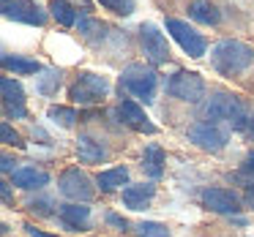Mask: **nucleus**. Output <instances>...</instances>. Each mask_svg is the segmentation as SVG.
<instances>
[{"mask_svg":"<svg viewBox=\"0 0 254 237\" xmlns=\"http://www.w3.org/2000/svg\"><path fill=\"white\" fill-rule=\"evenodd\" d=\"M0 8H3V17L14 22L33 25V28H41L47 22V14L39 8L36 0H0Z\"/></svg>","mask_w":254,"mask_h":237,"instance_id":"9","label":"nucleus"},{"mask_svg":"<svg viewBox=\"0 0 254 237\" xmlns=\"http://www.w3.org/2000/svg\"><path fill=\"white\" fill-rule=\"evenodd\" d=\"M88 218H90V207L85 202L82 204H79V202L61 204V221H63V226H66V229L85 232V229H88Z\"/></svg>","mask_w":254,"mask_h":237,"instance_id":"16","label":"nucleus"},{"mask_svg":"<svg viewBox=\"0 0 254 237\" xmlns=\"http://www.w3.org/2000/svg\"><path fill=\"white\" fill-rule=\"evenodd\" d=\"M186 137H189V142L197 144L199 150L219 153V150L227 147V139H230V134H227L221 126L210 123V120H197V123H191V126L186 128Z\"/></svg>","mask_w":254,"mask_h":237,"instance_id":"7","label":"nucleus"},{"mask_svg":"<svg viewBox=\"0 0 254 237\" xmlns=\"http://www.w3.org/2000/svg\"><path fill=\"white\" fill-rule=\"evenodd\" d=\"M137 237H170V229L159 221H142L137 224Z\"/></svg>","mask_w":254,"mask_h":237,"instance_id":"25","label":"nucleus"},{"mask_svg":"<svg viewBox=\"0 0 254 237\" xmlns=\"http://www.w3.org/2000/svg\"><path fill=\"white\" fill-rule=\"evenodd\" d=\"M210 63L221 77H235V74L246 71L254 63V49L243 41L235 39H224L210 49Z\"/></svg>","mask_w":254,"mask_h":237,"instance_id":"2","label":"nucleus"},{"mask_svg":"<svg viewBox=\"0 0 254 237\" xmlns=\"http://www.w3.org/2000/svg\"><path fill=\"white\" fill-rule=\"evenodd\" d=\"M0 139H3V144H14V147H25V142L19 139V134L14 131V128L8 126V123H3V126H0Z\"/></svg>","mask_w":254,"mask_h":237,"instance_id":"27","label":"nucleus"},{"mask_svg":"<svg viewBox=\"0 0 254 237\" xmlns=\"http://www.w3.org/2000/svg\"><path fill=\"white\" fill-rule=\"evenodd\" d=\"M189 17L199 25H219V11L210 6L208 0H194L191 6H189Z\"/></svg>","mask_w":254,"mask_h":237,"instance_id":"21","label":"nucleus"},{"mask_svg":"<svg viewBox=\"0 0 254 237\" xmlns=\"http://www.w3.org/2000/svg\"><path fill=\"white\" fill-rule=\"evenodd\" d=\"M107 224L115 226V229H128V221H126V218H121V215H115V213L107 215Z\"/></svg>","mask_w":254,"mask_h":237,"instance_id":"29","label":"nucleus"},{"mask_svg":"<svg viewBox=\"0 0 254 237\" xmlns=\"http://www.w3.org/2000/svg\"><path fill=\"white\" fill-rule=\"evenodd\" d=\"M61 193L74 202H88L93 196V186H90V177L79 169H66L61 175Z\"/></svg>","mask_w":254,"mask_h":237,"instance_id":"10","label":"nucleus"},{"mask_svg":"<svg viewBox=\"0 0 254 237\" xmlns=\"http://www.w3.org/2000/svg\"><path fill=\"white\" fill-rule=\"evenodd\" d=\"M107 93H110V79L90 71H82L77 82L68 88V98L74 104H101Z\"/></svg>","mask_w":254,"mask_h":237,"instance_id":"5","label":"nucleus"},{"mask_svg":"<svg viewBox=\"0 0 254 237\" xmlns=\"http://www.w3.org/2000/svg\"><path fill=\"white\" fill-rule=\"evenodd\" d=\"M50 11H52V17L58 19V25H63V28H71V25L77 22V11H74V6L68 0H52Z\"/></svg>","mask_w":254,"mask_h":237,"instance_id":"22","label":"nucleus"},{"mask_svg":"<svg viewBox=\"0 0 254 237\" xmlns=\"http://www.w3.org/2000/svg\"><path fill=\"white\" fill-rule=\"evenodd\" d=\"M28 235H30V237H58V235H47V232L36 229V226H28Z\"/></svg>","mask_w":254,"mask_h":237,"instance_id":"34","label":"nucleus"},{"mask_svg":"<svg viewBox=\"0 0 254 237\" xmlns=\"http://www.w3.org/2000/svg\"><path fill=\"white\" fill-rule=\"evenodd\" d=\"M77 155H79V161H82V164H101V161H104L110 153H107V147L101 142H96L93 137H79Z\"/></svg>","mask_w":254,"mask_h":237,"instance_id":"17","label":"nucleus"},{"mask_svg":"<svg viewBox=\"0 0 254 237\" xmlns=\"http://www.w3.org/2000/svg\"><path fill=\"white\" fill-rule=\"evenodd\" d=\"M0 193H3V202H6V204H11V186H8L6 180L0 183Z\"/></svg>","mask_w":254,"mask_h":237,"instance_id":"31","label":"nucleus"},{"mask_svg":"<svg viewBox=\"0 0 254 237\" xmlns=\"http://www.w3.org/2000/svg\"><path fill=\"white\" fill-rule=\"evenodd\" d=\"M164 28H167V33L178 41V47H181L189 57L199 60V57L208 52V41H205V36L199 33L197 28H191L189 22H183V19H167Z\"/></svg>","mask_w":254,"mask_h":237,"instance_id":"6","label":"nucleus"},{"mask_svg":"<svg viewBox=\"0 0 254 237\" xmlns=\"http://www.w3.org/2000/svg\"><path fill=\"white\" fill-rule=\"evenodd\" d=\"M142 169L148 177H153V180H159L161 172H164V150L159 147V144H148L142 153Z\"/></svg>","mask_w":254,"mask_h":237,"instance_id":"19","label":"nucleus"},{"mask_svg":"<svg viewBox=\"0 0 254 237\" xmlns=\"http://www.w3.org/2000/svg\"><path fill=\"white\" fill-rule=\"evenodd\" d=\"M115 115L121 117V123H126L128 128H134V131H139V134H156V126L148 120L145 109L137 104V101H131V98L121 101V106L115 109Z\"/></svg>","mask_w":254,"mask_h":237,"instance_id":"13","label":"nucleus"},{"mask_svg":"<svg viewBox=\"0 0 254 237\" xmlns=\"http://www.w3.org/2000/svg\"><path fill=\"white\" fill-rule=\"evenodd\" d=\"M167 93L186 104H199L205 98V79L197 71H175L167 79Z\"/></svg>","mask_w":254,"mask_h":237,"instance_id":"4","label":"nucleus"},{"mask_svg":"<svg viewBox=\"0 0 254 237\" xmlns=\"http://www.w3.org/2000/svg\"><path fill=\"white\" fill-rule=\"evenodd\" d=\"M0 93H3V112H6V117H28V109H25V90L17 79L3 77L0 79Z\"/></svg>","mask_w":254,"mask_h":237,"instance_id":"11","label":"nucleus"},{"mask_svg":"<svg viewBox=\"0 0 254 237\" xmlns=\"http://www.w3.org/2000/svg\"><path fill=\"white\" fill-rule=\"evenodd\" d=\"M63 82V71H58V68H50V71H44V77H39V85H36V90H39L41 95H55L58 88H61Z\"/></svg>","mask_w":254,"mask_h":237,"instance_id":"23","label":"nucleus"},{"mask_svg":"<svg viewBox=\"0 0 254 237\" xmlns=\"http://www.w3.org/2000/svg\"><path fill=\"white\" fill-rule=\"evenodd\" d=\"M202 204L219 215H235L241 210V199L230 188H205L202 191Z\"/></svg>","mask_w":254,"mask_h":237,"instance_id":"12","label":"nucleus"},{"mask_svg":"<svg viewBox=\"0 0 254 237\" xmlns=\"http://www.w3.org/2000/svg\"><path fill=\"white\" fill-rule=\"evenodd\" d=\"M0 63H3L6 71H14V74H19V77H30V74L44 71L39 60H30V57H22V55H3Z\"/></svg>","mask_w":254,"mask_h":237,"instance_id":"18","label":"nucleus"},{"mask_svg":"<svg viewBox=\"0 0 254 237\" xmlns=\"http://www.w3.org/2000/svg\"><path fill=\"white\" fill-rule=\"evenodd\" d=\"M0 169H3V175H8V172H17V169H14L11 155H3V164H0Z\"/></svg>","mask_w":254,"mask_h":237,"instance_id":"33","label":"nucleus"},{"mask_svg":"<svg viewBox=\"0 0 254 237\" xmlns=\"http://www.w3.org/2000/svg\"><path fill=\"white\" fill-rule=\"evenodd\" d=\"M243 202H246V207H252V210H254V183L246 188V193H243Z\"/></svg>","mask_w":254,"mask_h":237,"instance_id":"32","label":"nucleus"},{"mask_svg":"<svg viewBox=\"0 0 254 237\" xmlns=\"http://www.w3.org/2000/svg\"><path fill=\"white\" fill-rule=\"evenodd\" d=\"M241 172H243V175H249V177H254V153L246 155V161H243Z\"/></svg>","mask_w":254,"mask_h":237,"instance_id":"30","label":"nucleus"},{"mask_svg":"<svg viewBox=\"0 0 254 237\" xmlns=\"http://www.w3.org/2000/svg\"><path fill=\"white\" fill-rule=\"evenodd\" d=\"M139 47H142L145 57H148L153 66H164V63L172 57L164 33H161L153 22H142V25H139Z\"/></svg>","mask_w":254,"mask_h":237,"instance_id":"8","label":"nucleus"},{"mask_svg":"<svg viewBox=\"0 0 254 237\" xmlns=\"http://www.w3.org/2000/svg\"><path fill=\"white\" fill-rule=\"evenodd\" d=\"M202 115L210 123H227L232 131H246L249 126V109L232 93H210V98L202 104Z\"/></svg>","mask_w":254,"mask_h":237,"instance_id":"1","label":"nucleus"},{"mask_svg":"<svg viewBox=\"0 0 254 237\" xmlns=\"http://www.w3.org/2000/svg\"><path fill=\"white\" fill-rule=\"evenodd\" d=\"M28 207L33 210V213H39V215H52V210H50V202H47V199H41V202H30Z\"/></svg>","mask_w":254,"mask_h":237,"instance_id":"28","label":"nucleus"},{"mask_svg":"<svg viewBox=\"0 0 254 237\" xmlns=\"http://www.w3.org/2000/svg\"><path fill=\"white\" fill-rule=\"evenodd\" d=\"M153 196H156L153 183H139V186H126L123 188V204H126L128 210H145Z\"/></svg>","mask_w":254,"mask_h":237,"instance_id":"15","label":"nucleus"},{"mask_svg":"<svg viewBox=\"0 0 254 237\" xmlns=\"http://www.w3.org/2000/svg\"><path fill=\"white\" fill-rule=\"evenodd\" d=\"M47 117H50V120H55L58 126H63V128H71L74 120H77V112L68 109V106H50Z\"/></svg>","mask_w":254,"mask_h":237,"instance_id":"24","label":"nucleus"},{"mask_svg":"<svg viewBox=\"0 0 254 237\" xmlns=\"http://www.w3.org/2000/svg\"><path fill=\"white\" fill-rule=\"evenodd\" d=\"M99 3L110 11L121 14V17H131L134 14V0H99Z\"/></svg>","mask_w":254,"mask_h":237,"instance_id":"26","label":"nucleus"},{"mask_svg":"<svg viewBox=\"0 0 254 237\" xmlns=\"http://www.w3.org/2000/svg\"><path fill=\"white\" fill-rule=\"evenodd\" d=\"M96 183H99V188L104 193L110 191H118L121 186H126L128 183V169L126 166H115V169H104L99 172V177H96Z\"/></svg>","mask_w":254,"mask_h":237,"instance_id":"20","label":"nucleus"},{"mask_svg":"<svg viewBox=\"0 0 254 237\" xmlns=\"http://www.w3.org/2000/svg\"><path fill=\"white\" fill-rule=\"evenodd\" d=\"M246 134H249V137L254 139V112H252V115H249V126H246Z\"/></svg>","mask_w":254,"mask_h":237,"instance_id":"35","label":"nucleus"},{"mask_svg":"<svg viewBox=\"0 0 254 237\" xmlns=\"http://www.w3.org/2000/svg\"><path fill=\"white\" fill-rule=\"evenodd\" d=\"M156 82H159V77H156V71L150 66L131 63V66L123 71V77H121V93L126 90V93H131L134 98L150 104L153 95H156Z\"/></svg>","mask_w":254,"mask_h":237,"instance_id":"3","label":"nucleus"},{"mask_svg":"<svg viewBox=\"0 0 254 237\" xmlns=\"http://www.w3.org/2000/svg\"><path fill=\"white\" fill-rule=\"evenodd\" d=\"M11 183L25 191H41L44 186H50V175L44 169H36V166H22V169L11 172Z\"/></svg>","mask_w":254,"mask_h":237,"instance_id":"14","label":"nucleus"}]
</instances>
